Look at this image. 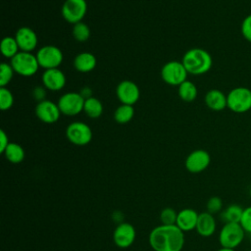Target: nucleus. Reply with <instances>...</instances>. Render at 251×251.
<instances>
[{
    "label": "nucleus",
    "instance_id": "nucleus-1",
    "mask_svg": "<svg viewBox=\"0 0 251 251\" xmlns=\"http://www.w3.org/2000/svg\"><path fill=\"white\" fill-rule=\"evenodd\" d=\"M149 244L154 251H181L184 234L176 225H160L151 230Z\"/></svg>",
    "mask_w": 251,
    "mask_h": 251
},
{
    "label": "nucleus",
    "instance_id": "nucleus-2",
    "mask_svg": "<svg viewBox=\"0 0 251 251\" xmlns=\"http://www.w3.org/2000/svg\"><path fill=\"white\" fill-rule=\"evenodd\" d=\"M182 64L190 75H200L209 72L213 66V59L210 53L202 48L187 50L182 57Z\"/></svg>",
    "mask_w": 251,
    "mask_h": 251
},
{
    "label": "nucleus",
    "instance_id": "nucleus-3",
    "mask_svg": "<svg viewBox=\"0 0 251 251\" xmlns=\"http://www.w3.org/2000/svg\"><path fill=\"white\" fill-rule=\"evenodd\" d=\"M227 108L236 114H243L251 110V89L245 86L232 88L226 94Z\"/></svg>",
    "mask_w": 251,
    "mask_h": 251
},
{
    "label": "nucleus",
    "instance_id": "nucleus-4",
    "mask_svg": "<svg viewBox=\"0 0 251 251\" xmlns=\"http://www.w3.org/2000/svg\"><path fill=\"white\" fill-rule=\"evenodd\" d=\"M245 233L239 223H226L219 233L221 247L235 249L244 240Z\"/></svg>",
    "mask_w": 251,
    "mask_h": 251
},
{
    "label": "nucleus",
    "instance_id": "nucleus-5",
    "mask_svg": "<svg viewBox=\"0 0 251 251\" xmlns=\"http://www.w3.org/2000/svg\"><path fill=\"white\" fill-rule=\"evenodd\" d=\"M10 64L14 71L22 76H31L35 75L40 67L36 55L25 51H20L13 57Z\"/></svg>",
    "mask_w": 251,
    "mask_h": 251
},
{
    "label": "nucleus",
    "instance_id": "nucleus-6",
    "mask_svg": "<svg viewBox=\"0 0 251 251\" xmlns=\"http://www.w3.org/2000/svg\"><path fill=\"white\" fill-rule=\"evenodd\" d=\"M188 72L183 66L182 62L170 61L166 63L161 70L162 79L170 85L178 86L187 80Z\"/></svg>",
    "mask_w": 251,
    "mask_h": 251
},
{
    "label": "nucleus",
    "instance_id": "nucleus-7",
    "mask_svg": "<svg viewBox=\"0 0 251 251\" xmlns=\"http://www.w3.org/2000/svg\"><path fill=\"white\" fill-rule=\"evenodd\" d=\"M68 140L77 146L87 145L92 139V130L88 125L82 122H74L66 128Z\"/></svg>",
    "mask_w": 251,
    "mask_h": 251
},
{
    "label": "nucleus",
    "instance_id": "nucleus-8",
    "mask_svg": "<svg viewBox=\"0 0 251 251\" xmlns=\"http://www.w3.org/2000/svg\"><path fill=\"white\" fill-rule=\"evenodd\" d=\"M35 55L39 66L45 70L58 68L64 59L61 49L54 45L42 46Z\"/></svg>",
    "mask_w": 251,
    "mask_h": 251
},
{
    "label": "nucleus",
    "instance_id": "nucleus-9",
    "mask_svg": "<svg viewBox=\"0 0 251 251\" xmlns=\"http://www.w3.org/2000/svg\"><path fill=\"white\" fill-rule=\"evenodd\" d=\"M84 101L79 92H67L60 97L57 104L63 115L73 117L83 111Z\"/></svg>",
    "mask_w": 251,
    "mask_h": 251
},
{
    "label": "nucleus",
    "instance_id": "nucleus-10",
    "mask_svg": "<svg viewBox=\"0 0 251 251\" xmlns=\"http://www.w3.org/2000/svg\"><path fill=\"white\" fill-rule=\"evenodd\" d=\"M61 13L68 23L77 24L82 21L87 13V2L86 0H66Z\"/></svg>",
    "mask_w": 251,
    "mask_h": 251
},
{
    "label": "nucleus",
    "instance_id": "nucleus-11",
    "mask_svg": "<svg viewBox=\"0 0 251 251\" xmlns=\"http://www.w3.org/2000/svg\"><path fill=\"white\" fill-rule=\"evenodd\" d=\"M211 163L210 154L204 149L192 151L185 159V169L191 174H199L205 171Z\"/></svg>",
    "mask_w": 251,
    "mask_h": 251
},
{
    "label": "nucleus",
    "instance_id": "nucleus-12",
    "mask_svg": "<svg viewBox=\"0 0 251 251\" xmlns=\"http://www.w3.org/2000/svg\"><path fill=\"white\" fill-rule=\"evenodd\" d=\"M116 94L122 104L133 106L140 97V90L135 82L131 80H123L118 84Z\"/></svg>",
    "mask_w": 251,
    "mask_h": 251
},
{
    "label": "nucleus",
    "instance_id": "nucleus-13",
    "mask_svg": "<svg viewBox=\"0 0 251 251\" xmlns=\"http://www.w3.org/2000/svg\"><path fill=\"white\" fill-rule=\"evenodd\" d=\"M136 231L134 226L129 223L119 224L113 233L114 243L120 248H127L131 246L135 240Z\"/></svg>",
    "mask_w": 251,
    "mask_h": 251
},
{
    "label": "nucleus",
    "instance_id": "nucleus-14",
    "mask_svg": "<svg viewBox=\"0 0 251 251\" xmlns=\"http://www.w3.org/2000/svg\"><path fill=\"white\" fill-rule=\"evenodd\" d=\"M61 114L62 113L60 111L58 104L50 100H42L38 102L35 107L36 117L44 124L56 123L59 120Z\"/></svg>",
    "mask_w": 251,
    "mask_h": 251
},
{
    "label": "nucleus",
    "instance_id": "nucleus-15",
    "mask_svg": "<svg viewBox=\"0 0 251 251\" xmlns=\"http://www.w3.org/2000/svg\"><path fill=\"white\" fill-rule=\"evenodd\" d=\"M42 83L44 87L51 91H59L66 85V75L59 69H49L45 70L42 75Z\"/></svg>",
    "mask_w": 251,
    "mask_h": 251
},
{
    "label": "nucleus",
    "instance_id": "nucleus-16",
    "mask_svg": "<svg viewBox=\"0 0 251 251\" xmlns=\"http://www.w3.org/2000/svg\"><path fill=\"white\" fill-rule=\"evenodd\" d=\"M15 38L19 44L20 50L25 52L33 51L38 43V38L35 31L28 26L20 27L16 32Z\"/></svg>",
    "mask_w": 251,
    "mask_h": 251
},
{
    "label": "nucleus",
    "instance_id": "nucleus-17",
    "mask_svg": "<svg viewBox=\"0 0 251 251\" xmlns=\"http://www.w3.org/2000/svg\"><path fill=\"white\" fill-rule=\"evenodd\" d=\"M198 217H199V214L194 209H190V208L182 209L177 213L176 225L183 232L191 231L196 228Z\"/></svg>",
    "mask_w": 251,
    "mask_h": 251
},
{
    "label": "nucleus",
    "instance_id": "nucleus-18",
    "mask_svg": "<svg viewBox=\"0 0 251 251\" xmlns=\"http://www.w3.org/2000/svg\"><path fill=\"white\" fill-rule=\"evenodd\" d=\"M216 228H217V223L214 218V215L210 214L207 211L199 214L196 228H195L199 235L203 237H210L215 233Z\"/></svg>",
    "mask_w": 251,
    "mask_h": 251
},
{
    "label": "nucleus",
    "instance_id": "nucleus-19",
    "mask_svg": "<svg viewBox=\"0 0 251 251\" xmlns=\"http://www.w3.org/2000/svg\"><path fill=\"white\" fill-rule=\"evenodd\" d=\"M206 106L213 111H222L227 108L226 95L219 89H211L205 95Z\"/></svg>",
    "mask_w": 251,
    "mask_h": 251
},
{
    "label": "nucleus",
    "instance_id": "nucleus-20",
    "mask_svg": "<svg viewBox=\"0 0 251 251\" xmlns=\"http://www.w3.org/2000/svg\"><path fill=\"white\" fill-rule=\"evenodd\" d=\"M96 57L90 52H81L74 59V67L77 72L89 73L96 67Z\"/></svg>",
    "mask_w": 251,
    "mask_h": 251
},
{
    "label": "nucleus",
    "instance_id": "nucleus-21",
    "mask_svg": "<svg viewBox=\"0 0 251 251\" xmlns=\"http://www.w3.org/2000/svg\"><path fill=\"white\" fill-rule=\"evenodd\" d=\"M3 154L5 158L12 164H20L24 161L25 155L24 148L15 142H10Z\"/></svg>",
    "mask_w": 251,
    "mask_h": 251
},
{
    "label": "nucleus",
    "instance_id": "nucleus-22",
    "mask_svg": "<svg viewBox=\"0 0 251 251\" xmlns=\"http://www.w3.org/2000/svg\"><path fill=\"white\" fill-rule=\"evenodd\" d=\"M243 208L238 204H230L221 212V218L226 223H240Z\"/></svg>",
    "mask_w": 251,
    "mask_h": 251
},
{
    "label": "nucleus",
    "instance_id": "nucleus-23",
    "mask_svg": "<svg viewBox=\"0 0 251 251\" xmlns=\"http://www.w3.org/2000/svg\"><path fill=\"white\" fill-rule=\"evenodd\" d=\"M83 112L92 119L99 118L103 113V104L102 102L96 97H90L85 99Z\"/></svg>",
    "mask_w": 251,
    "mask_h": 251
},
{
    "label": "nucleus",
    "instance_id": "nucleus-24",
    "mask_svg": "<svg viewBox=\"0 0 251 251\" xmlns=\"http://www.w3.org/2000/svg\"><path fill=\"white\" fill-rule=\"evenodd\" d=\"M177 92H178V96L180 97V99L185 102L194 101L198 94L196 85L188 79L185 80L184 82H182L180 85H178Z\"/></svg>",
    "mask_w": 251,
    "mask_h": 251
},
{
    "label": "nucleus",
    "instance_id": "nucleus-25",
    "mask_svg": "<svg viewBox=\"0 0 251 251\" xmlns=\"http://www.w3.org/2000/svg\"><path fill=\"white\" fill-rule=\"evenodd\" d=\"M19 44L15 37L6 36L1 41V53L4 57L12 59L20 52Z\"/></svg>",
    "mask_w": 251,
    "mask_h": 251
},
{
    "label": "nucleus",
    "instance_id": "nucleus-26",
    "mask_svg": "<svg viewBox=\"0 0 251 251\" xmlns=\"http://www.w3.org/2000/svg\"><path fill=\"white\" fill-rule=\"evenodd\" d=\"M134 116V109L132 105L122 104L119 106L114 113V119L118 124L125 125L131 121Z\"/></svg>",
    "mask_w": 251,
    "mask_h": 251
},
{
    "label": "nucleus",
    "instance_id": "nucleus-27",
    "mask_svg": "<svg viewBox=\"0 0 251 251\" xmlns=\"http://www.w3.org/2000/svg\"><path fill=\"white\" fill-rule=\"evenodd\" d=\"M72 32L74 38L78 42H84L90 36V29L88 25L82 22L75 24Z\"/></svg>",
    "mask_w": 251,
    "mask_h": 251
},
{
    "label": "nucleus",
    "instance_id": "nucleus-28",
    "mask_svg": "<svg viewBox=\"0 0 251 251\" xmlns=\"http://www.w3.org/2000/svg\"><path fill=\"white\" fill-rule=\"evenodd\" d=\"M14 69L11 64L2 63L0 65V87H6L14 75Z\"/></svg>",
    "mask_w": 251,
    "mask_h": 251
},
{
    "label": "nucleus",
    "instance_id": "nucleus-29",
    "mask_svg": "<svg viewBox=\"0 0 251 251\" xmlns=\"http://www.w3.org/2000/svg\"><path fill=\"white\" fill-rule=\"evenodd\" d=\"M14 104V96L7 87H0V109L7 111Z\"/></svg>",
    "mask_w": 251,
    "mask_h": 251
},
{
    "label": "nucleus",
    "instance_id": "nucleus-30",
    "mask_svg": "<svg viewBox=\"0 0 251 251\" xmlns=\"http://www.w3.org/2000/svg\"><path fill=\"white\" fill-rule=\"evenodd\" d=\"M176 218H177V213L175 211V209L171 207L164 208L160 213V220L162 225H166V226L176 225Z\"/></svg>",
    "mask_w": 251,
    "mask_h": 251
},
{
    "label": "nucleus",
    "instance_id": "nucleus-31",
    "mask_svg": "<svg viewBox=\"0 0 251 251\" xmlns=\"http://www.w3.org/2000/svg\"><path fill=\"white\" fill-rule=\"evenodd\" d=\"M223 200L219 196H212L208 199L206 204L207 212H209L212 215L221 213L223 211Z\"/></svg>",
    "mask_w": 251,
    "mask_h": 251
},
{
    "label": "nucleus",
    "instance_id": "nucleus-32",
    "mask_svg": "<svg viewBox=\"0 0 251 251\" xmlns=\"http://www.w3.org/2000/svg\"><path fill=\"white\" fill-rule=\"evenodd\" d=\"M239 224L241 225L245 232L251 234V206H248L247 208L243 209L242 217Z\"/></svg>",
    "mask_w": 251,
    "mask_h": 251
},
{
    "label": "nucleus",
    "instance_id": "nucleus-33",
    "mask_svg": "<svg viewBox=\"0 0 251 251\" xmlns=\"http://www.w3.org/2000/svg\"><path fill=\"white\" fill-rule=\"evenodd\" d=\"M240 31L244 39L251 43V14L247 15L243 19L240 26Z\"/></svg>",
    "mask_w": 251,
    "mask_h": 251
},
{
    "label": "nucleus",
    "instance_id": "nucleus-34",
    "mask_svg": "<svg viewBox=\"0 0 251 251\" xmlns=\"http://www.w3.org/2000/svg\"><path fill=\"white\" fill-rule=\"evenodd\" d=\"M10 141H9V137L8 134L1 129L0 130V152L3 154V152L5 151V149L7 148V146L9 145Z\"/></svg>",
    "mask_w": 251,
    "mask_h": 251
},
{
    "label": "nucleus",
    "instance_id": "nucleus-35",
    "mask_svg": "<svg viewBox=\"0 0 251 251\" xmlns=\"http://www.w3.org/2000/svg\"><path fill=\"white\" fill-rule=\"evenodd\" d=\"M46 88L45 87H40V86H36L34 89H33V96L36 100H38V102L42 101V100H45L44 97H45V94H46Z\"/></svg>",
    "mask_w": 251,
    "mask_h": 251
},
{
    "label": "nucleus",
    "instance_id": "nucleus-36",
    "mask_svg": "<svg viewBox=\"0 0 251 251\" xmlns=\"http://www.w3.org/2000/svg\"><path fill=\"white\" fill-rule=\"evenodd\" d=\"M79 93L81 94V96H82L84 99H87V98L92 97V96H91V90H90L89 87H84V88H82Z\"/></svg>",
    "mask_w": 251,
    "mask_h": 251
},
{
    "label": "nucleus",
    "instance_id": "nucleus-37",
    "mask_svg": "<svg viewBox=\"0 0 251 251\" xmlns=\"http://www.w3.org/2000/svg\"><path fill=\"white\" fill-rule=\"evenodd\" d=\"M217 251H235V249H231V248H226V247H221L220 249H218Z\"/></svg>",
    "mask_w": 251,
    "mask_h": 251
},
{
    "label": "nucleus",
    "instance_id": "nucleus-38",
    "mask_svg": "<svg viewBox=\"0 0 251 251\" xmlns=\"http://www.w3.org/2000/svg\"><path fill=\"white\" fill-rule=\"evenodd\" d=\"M249 194H250V197H251V186H250V188H249Z\"/></svg>",
    "mask_w": 251,
    "mask_h": 251
},
{
    "label": "nucleus",
    "instance_id": "nucleus-39",
    "mask_svg": "<svg viewBox=\"0 0 251 251\" xmlns=\"http://www.w3.org/2000/svg\"><path fill=\"white\" fill-rule=\"evenodd\" d=\"M250 243H251V234H250Z\"/></svg>",
    "mask_w": 251,
    "mask_h": 251
},
{
    "label": "nucleus",
    "instance_id": "nucleus-40",
    "mask_svg": "<svg viewBox=\"0 0 251 251\" xmlns=\"http://www.w3.org/2000/svg\"><path fill=\"white\" fill-rule=\"evenodd\" d=\"M246 251H251V250H246Z\"/></svg>",
    "mask_w": 251,
    "mask_h": 251
}]
</instances>
